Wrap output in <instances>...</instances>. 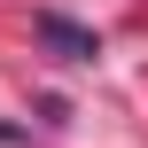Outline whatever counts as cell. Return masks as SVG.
I'll return each instance as SVG.
<instances>
[{"mask_svg":"<svg viewBox=\"0 0 148 148\" xmlns=\"http://www.w3.org/2000/svg\"><path fill=\"white\" fill-rule=\"evenodd\" d=\"M31 31H39V47H55L62 62H94V55H101V39H94L86 23H70V16H55V8H47V16L31 23Z\"/></svg>","mask_w":148,"mask_h":148,"instance_id":"6da1fadb","label":"cell"}]
</instances>
